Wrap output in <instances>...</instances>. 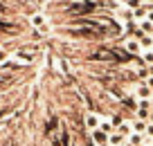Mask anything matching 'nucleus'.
<instances>
[{
    "label": "nucleus",
    "mask_w": 153,
    "mask_h": 146,
    "mask_svg": "<svg viewBox=\"0 0 153 146\" xmlns=\"http://www.w3.org/2000/svg\"><path fill=\"white\" fill-rule=\"evenodd\" d=\"M95 11V2L92 0H74L68 5V14L72 16H86V14H92Z\"/></svg>",
    "instance_id": "f257e3e1"
},
{
    "label": "nucleus",
    "mask_w": 153,
    "mask_h": 146,
    "mask_svg": "<svg viewBox=\"0 0 153 146\" xmlns=\"http://www.w3.org/2000/svg\"><path fill=\"white\" fill-rule=\"evenodd\" d=\"M90 59H95V61H117V54L113 50H97Z\"/></svg>",
    "instance_id": "f03ea898"
},
{
    "label": "nucleus",
    "mask_w": 153,
    "mask_h": 146,
    "mask_svg": "<svg viewBox=\"0 0 153 146\" xmlns=\"http://www.w3.org/2000/svg\"><path fill=\"white\" fill-rule=\"evenodd\" d=\"M124 50L131 54V56H137V54H140V50H142V45H140V41H137V38H128V41L124 43Z\"/></svg>",
    "instance_id": "7ed1b4c3"
},
{
    "label": "nucleus",
    "mask_w": 153,
    "mask_h": 146,
    "mask_svg": "<svg viewBox=\"0 0 153 146\" xmlns=\"http://www.w3.org/2000/svg\"><path fill=\"white\" fill-rule=\"evenodd\" d=\"M92 139H95V144L97 146H108V135H106L104 130H92Z\"/></svg>",
    "instance_id": "20e7f679"
},
{
    "label": "nucleus",
    "mask_w": 153,
    "mask_h": 146,
    "mask_svg": "<svg viewBox=\"0 0 153 146\" xmlns=\"http://www.w3.org/2000/svg\"><path fill=\"white\" fill-rule=\"evenodd\" d=\"M124 142H126V137L122 135V133H110L108 135V144L110 146H124Z\"/></svg>",
    "instance_id": "39448f33"
},
{
    "label": "nucleus",
    "mask_w": 153,
    "mask_h": 146,
    "mask_svg": "<svg viewBox=\"0 0 153 146\" xmlns=\"http://www.w3.org/2000/svg\"><path fill=\"white\" fill-rule=\"evenodd\" d=\"M135 94H137L140 99H149V97H151V94H153V90L149 88V85L140 83V85H137V90H135Z\"/></svg>",
    "instance_id": "423d86ee"
},
{
    "label": "nucleus",
    "mask_w": 153,
    "mask_h": 146,
    "mask_svg": "<svg viewBox=\"0 0 153 146\" xmlns=\"http://www.w3.org/2000/svg\"><path fill=\"white\" fill-rule=\"evenodd\" d=\"M99 119L95 117V115H86V128H90V130H97L99 128Z\"/></svg>",
    "instance_id": "0eeeda50"
},
{
    "label": "nucleus",
    "mask_w": 153,
    "mask_h": 146,
    "mask_svg": "<svg viewBox=\"0 0 153 146\" xmlns=\"http://www.w3.org/2000/svg\"><path fill=\"white\" fill-rule=\"evenodd\" d=\"M146 126H149L146 122H142V119H137V122L133 124V130H135V133H140V135H142V133H146Z\"/></svg>",
    "instance_id": "6e6552de"
},
{
    "label": "nucleus",
    "mask_w": 153,
    "mask_h": 146,
    "mask_svg": "<svg viewBox=\"0 0 153 146\" xmlns=\"http://www.w3.org/2000/svg\"><path fill=\"white\" fill-rule=\"evenodd\" d=\"M99 130H104L106 135H110V133H115V126H113L110 122H101V124H99Z\"/></svg>",
    "instance_id": "1a4fd4ad"
},
{
    "label": "nucleus",
    "mask_w": 153,
    "mask_h": 146,
    "mask_svg": "<svg viewBox=\"0 0 153 146\" xmlns=\"http://www.w3.org/2000/svg\"><path fill=\"white\" fill-rule=\"evenodd\" d=\"M128 144L140 146V144H142V135H140V133H131V137H128Z\"/></svg>",
    "instance_id": "9d476101"
},
{
    "label": "nucleus",
    "mask_w": 153,
    "mask_h": 146,
    "mask_svg": "<svg viewBox=\"0 0 153 146\" xmlns=\"http://www.w3.org/2000/svg\"><path fill=\"white\" fill-rule=\"evenodd\" d=\"M117 130H120L122 135L126 137V139H128V137H131V126H128V124H124V122H122L120 126H117Z\"/></svg>",
    "instance_id": "9b49d317"
},
{
    "label": "nucleus",
    "mask_w": 153,
    "mask_h": 146,
    "mask_svg": "<svg viewBox=\"0 0 153 146\" xmlns=\"http://www.w3.org/2000/svg\"><path fill=\"white\" fill-rule=\"evenodd\" d=\"M56 126H59V119H56V117H52V119L48 122V135H52L54 130H59Z\"/></svg>",
    "instance_id": "f8f14e48"
},
{
    "label": "nucleus",
    "mask_w": 153,
    "mask_h": 146,
    "mask_svg": "<svg viewBox=\"0 0 153 146\" xmlns=\"http://www.w3.org/2000/svg\"><path fill=\"white\" fill-rule=\"evenodd\" d=\"M140 29H142L144 34L153 32V23H151V20H142V23H140Z\"/></svg>",
    "instance_id": "ddd939ff"
},
{
    "label": "nucleus",
    "mask_w": 153,
    "mask_h": 146,
    "mask_svg": "<svg viewBox=\"0 0 153 146\" xmlns=\"http://www.w3.org/2000/svg\"><path fill=\"white\" fill-rule=\"evenodd\" d=\"M142 63H146V65H153V52H151V50L142 54Z\"/></svg>",
    "instance_id": "4468645a"
},
{
    "label": "nucleus",
    "mask_w": 153,
    "mask_h": 146,
    "mask_svg": "<svg viewBox=\"0 0 153 146\" xmlns=\"http://www.w3.org/2000/svg\"><path fill=\"white\" fill-rule=\"evenodd\" d=\"M50 144L52 146H61V137H59L56 133H52V135H50Z\"/></svg>",
    "instance_id": "2eb2a0df"
},
{
    "label": "nucleus",
    "mask_w": 153,
    "mask_h": 146,
    "mask_svg": "<svg viewBox=\"0 0 153 146\" xmlns=\"http://www.w3.org/2000/svg\"><path fill=\"white\" fill-rule=\"evenodd\" d=\"M137 115H140V119L144 122V119H146L149 115H151V110H137Z\"/></svg>",
    "instance_id": "dca6fc26"
},
{
    "label": "nucleus",
    "mask_w": 153,
    "mask_h": 146,
    "mask_svg": "<svg viewBox=\"0 0 153 146\" xmlns=\"http://www.w3.org/2000/svg\"><path fill=\"white\" fill-rule=\"evenodd\" d=\"M34 25H43V18H41V16H34Z\"/></svg>",
    "instance_id": "f3484780"
},
{
    "label": "nucleus",
    "mask_w": 153,
    "mask_h": 146,
    "mask_svg": "<svg viewBox=\"0 0 153 146\" xmlns=\"http://www.w3.org/2000/svg\"><path fill=\"white\" fill-rule=\"evenodd\" d=\"M146 135L153 137V124H149V126H146Z\"/></svg>",
    "instance_id": "a211bd4d"
},
{
    "label": "nucleus",
    "mask_w": 153,
    "mask_h": 146,
    "mask_svg": "<svg viewBox=\"0 0 153 146\" xmlns=\"http://www.w3.org/2000/svg\"><path fill=\"white\" fill-rule=\"evenodd\" d=\"M146 20H151V23H153V11H149V14H146Z\"/></svg>",
    "instance_id": "6ab92c4d"
},
{
    "label": "nucleus",
    "mask_w": 153,
    "mask_h": 146,
    "mask_svg": "<svg viewBox=\"0 0 153 146\" xmlns=\"http://www.w3.org/2000/svg\"><path fill=\"white\" fill-rule=\"evenodd\" d=\"M146 85H149V88H151V90H153V76H151V79H149V81H146Z\"/></svg>",
    "instance_id": "aec40b11"
},
{
    "label": "nucleus",
    "mask_w": 153,
    "mask_h": 146,
    "mask_svg": "<svg viewBox=\"0 0 153 146\" xmlns=\"http://www.w3.org/2000/svg\"><path fill=\"white\" fill-rule=\"evenodd\" d=\"M0 61H5V52L2 50H0Z\"/></svg>",
    "instance_id": "412c9836"
},
{
    "label": "nucleus",
    "mask_w": 153,
    "mask_h": 146,
    "mask_svg": "<svg viewBox=\"0 0 153 146\" xmlns=\"http://www.w3.org/2000/svg\"><path fill=\"white\" fill-rule=\"evenodd\" d=\"M5 81H7V76H5V79H0V88H2V85H5Z\"/></svg>",
    "instance_id": "4be33fe9"
},
{
    "label": "nucleus",
    "mask_w": 153,
    "mask_h": 146,
    "mask_svg": "<svg viewBox=\"0 0 153 146\" xmlns=\"http://www.w3.org/2000/svg\"><path fill=\"white\" fill-rule=\"evenodd\" d=\"M149 119H151V124H153V113H151V115H149Z\"/></svg>",
    "instance_id": "5701e85b"
},
{
    "label": "nucleus",
    "mask_w": 153,
    "mask_h": 146,
    "mask_svg": "<svg viewBox=\"0 0 153 146\" xmlns=\"http://www.w3.org/2000/svg\"><path fill=\"white\" fill-rule=\"evenodd\" d=\"M126 146H133V144H126Z\"/></svg>",
    "instance_id": "b1692460"
}]
</instances>
